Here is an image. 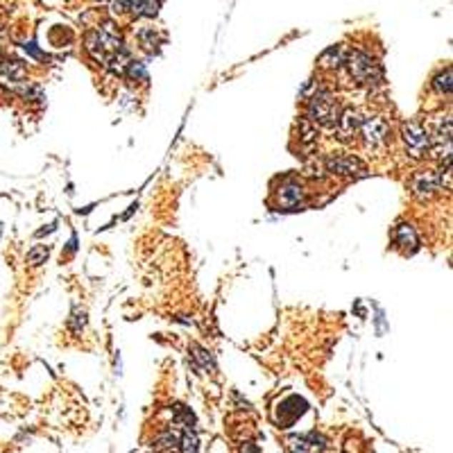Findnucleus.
<instances>
[{"label":"nucleus","mask_w":453,"mask_h":453,"mask_svg":"<svg viewBox=\"0 0 453 453\" xmlns=\"http://www.w3.org/2000/svg\"><path fill=\"white\" fill-rule=\"evenodd\" d=\"M134 9V0H114V11L116 14H127Z\"/></svg>","instance_id":"dca6fc26"},{"label":"nucleus","mask_w":453,"mask_h":453,"mask_svg":"<svg viewBox=\"0 0 453 453\" xmlns=\"http://www.w3.org/2000/svg\"><path fill=\"white\" fill-rule=\"evenodd\" d=\"M139 41L145 50H154L156 48V32L154 28H143L139 30Z\"/></svg>","instance_id":"4468645a"},{"label":"nucleus","mask_w":453,"mask_h":453,"mask_svg":"<svg viewBox=\"0 0 453 453\" xmlns=\"http://www.w3.org/2000/svg\"><path fill=\"white\" fill-rule=\"evenodd\" d=\"M361 123H363V116L356 109H344V111H340L338 125L333 129H336L340 141H352L358 134V129H361Z\"/></svg>","instance_id":"6e6552de"},{"label":"nucleus","mask_w":453,"mask_h":453,"mask_svg":"<svg viewBox=\"0 0 453 453\" xmlns=\"http://www.w3.org/2000/svg\"><path fill=\"white\" fill-rule=\"evenodd\" d=\"M290 449H292V453H322L324 444H322V437L311 433V435L290 439Z\"/></svg>","instance_id":"9b49d317"},{"label":"nucleus","mask_w":453,"mask_h":453,"mask_svg":"<svg viewBox=\"0 0 453 453\" xmlns=\"http://www.w3.org/2000/svg\"><path fill=\"white\" fill-rule=\"evenodd\" d=\"M277 202L279 206L284 209H297V206H304L306 202V191L304 186L295 179H286L282 181V186L277 189Z\"/></svg>","instance_id":"0eeeda50"},{"label":"nucleus","mask_w":453,"mask_h":453,"mask_svg":"<svg viewBox=\"0 0 453 453\" xmlns=\"http://www.w3.org/2000/svg\"><path fill=\"white\" fill-rule=\"evenodd\" d=\"M344 61H347V52H344V48H329L324 55L319 57V66H322V69H329V71L342 69Z\"/></svg>","instance_id":"f8f14e48"},{"label":"nucleus","mask_w":453,"mask_h":453,"mask_svg":"<svg viewBox=\"0 0 453 453\" xmlns=\"http://www.w3.org/2000/svg\"><path fill=\"white\" fill-rule=\"evenodd\" d=\"M327 170L331 175H338V177H358L365 172V164L354 154L338 152V154L327 156Z\"/></svg>","instance_id":"423d86ee"},{"label":"nucleus","mask_w":453,"mask_h":453,"mask_svg":"<svg viewBox=\"0 0 453 453\" xmlns=\"http://www.w3.org/2000/svg\"><path fill=\"white\" fill-rule=\"evenodd\" d=\"M402 141L410 159H424L431 152L429 127H424L419 121H410L402 127Z\"/></svg>","instance_id":"7ed1b4c3"},{"label":"nucleus","mask_w":453,"mask_h":453,"mask_svg":"<svg viewBox=\"0 0 453 453\" xmlns=\"http://www.w3.org/2000/svg\"><path fill=\"white\" fill-rule=\"evenodd\" d=\"M25 64L19 61V59H7V61H0V75H3V79H7L9 84H23L25 79Z\"/></svg>","instance_id":"9d476101"},{"label":"nucleus","mask_w":453,"mask_h":453,"mask_svg":"<svg viewBox=\"0 0 453 453\" xmlns=\"http://www.w3.org/2000/svg\"><path fill=\"white\" fill-rule=\"evenodd\" d=\"M344 66L349 69V75L358 86H377L381 82V66L377 64L374 57L363 50L349 52Z\"/></svg>","instance_id":"f03ea898"},{"label":"nucleus","mask_w":453,"mask_h":453,"mask_svg":"<svg viewBox=\"0 0 453 453\" xmlns=\"http://www.w3.org/2000/svg\"><path fill=\"white\" fill-rule=\"evenodd\" d=\"M340 118V106L336 98L331 96V91L317 86L309 96V123L333 129L338 125Z\"/></svg>","instance_id":"f257e3e1"},{"label":"nucleus","mask_w":453,"mask_h":453,"mask_svg":"<svg viewBox=\"0 0 453 453\" xmlns=\"http://www.w3.org/2000/svg\"><path fill=\"white\" fill-rule=\"evenodd\" d=\"M358 134H361L367 148H372V150L383 148L390 136V123L385 121L383 116H367V118H363Z\"/></svg>","instance_id":"20e7f679"},{"label":"nucleus","mask_w":453,"mask_h":453,"mask_svg":"<svg viewBox=\"0 0 453 453\" xmlns=\"http://www.w3.org/2000/svg\"><path fill=\"white\" fill-rule=\"evenodd\" d=\"M0 39H3V30H0Z\"/></svg>","instance_id":"f3484780"},{"label":"nucleus","mask_w":453,"mask_h":453,"mask_svg":"<svg viewBox=\"0 0 453 453\" xmlns=\"http://www.w3.org/2000/svg\"><path fill=\"white\" fill-rule=\"evenodd\" d=\"M46 259H48V247H44V245L34 247V249L30 252V254H28V261H30V265H41Z\"/></svg>","instance_id":"2eb2a0df"},{"label":"nucleus","mask_w":453,"mask_h":453,"mask_svg":"<svg viewBox=\"0 0 453 453\" xmlns=\"http://www.w3.org/2000/svg\"><path fill=\"white\" fill-rule=\"evenodd\" d=\"M442 177H439V172L435 170H422L417 172L415 177L410 181V191L415 195L419 202H429L433 199L439 191H442Z\"/></svg>","instance_id":"39448f33"},{"label":"nucleus","mask_w":453,"mask_h":453,"mask_svg":"<svg viewBox=\"0 0 453 453\" xmlns=\"http://www.w3.org/2000/svg\"><path fill=\"white\" fill-rule=\"evenodd\" d=\"M433 91L439 96H451V69L442 71L433 79Z\"/></svg>","instance_id":"ddd939ff"},{"label":"nucleus","mask_w":453,"mask_h":453,"mask_svg":"<svg viewBox=\"0 0 453 453\" xmlns=\"http://www.w3.org/2000/svg\"><path fill=\"white\" fill-rule=\"evenodd\" d=\"M392 238H394V245L402 252H406V254H412V252L419 249V238H417V232L412 224H406V222L397 224Z\"/></svg>","instance_id":"1a4fd4ad"}]
</instances>
